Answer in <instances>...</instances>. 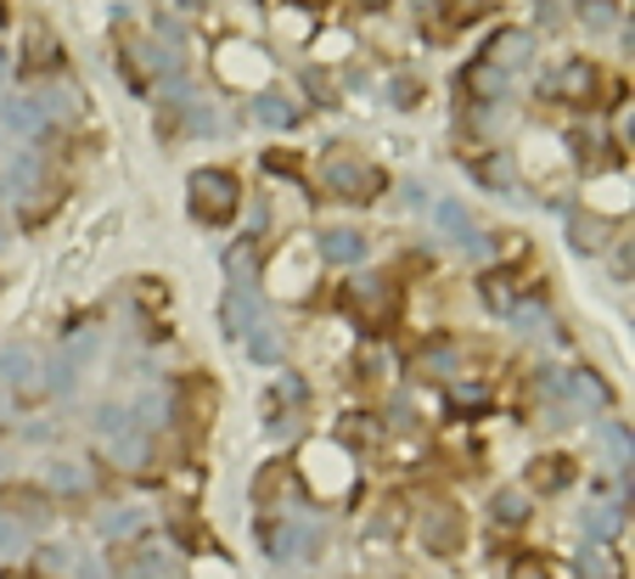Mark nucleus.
Masks as SVG:
<instances>
[{"instance_id":"nucleus-1","label":"nucleus","mask_w":635,"mask_h":579,"mask_svg":"<svg viewBox=\"0 0 635 579\" xmlns=\"http://www.w3.org/2000/svg\"><path fill=\"white\" fill-rule=\"evenodd\" d=\"M236 180L225 175V169H198L191 175V209H198V220H209V225H225L231 214H236Z\"/></svg>"},{"instance_id":"nucleus-18","label":"nucleus","mask_w":635,"mask_h":579,"mask_svg":"<svg viewBox=\"0 0 635 579\" xmlns=\"http://www.w3.org/2000/svg\"><path fill=\"white\" fill-rule=\"evenodd\" d=\"M304 85L321 96V102H332V85H326V74H315V68H310V74H304Z\"/></svg>"},{"instance_id":"nucleus-11","label":"nucleus","mask_w":635,"mask_h":579,"mask_svg":"<svg viewBox=\"0 0 635 579\" xmlns=\"http://www.w3.org/2000/svg\"><path fill=\"white\" fill-rule=\"evenodd\" d=\"M562 90L573 96V108H591V96H597V74H591V68H568V74H562Z\"/></svg>"},{"instance_id":"nucleus-19","label":"nucleus","mask_w":635,"mask_h":579,"mask_svg":"<svg viewBox=\"0 0 635 579\" xmlns=\"http://www.w3.org/2000/svg\"><path fill=\"white\" fill-rule=\"evenodd\" d=\"M541 23H562V0H541Z\"/></svg>"},{"instance_id":"nucleus-5","label":"nucleus","mask_w":635,"mask_h":579,"mask_svg":"<svg viewBox=\"0 0 635 579\" xmlns=\"http://www.w3.org/2000/svg\"><path fill=\"white\" fill-rule=\"evenodd\" d=\"M568 478H573V461H568V456H541V461L528 467V485H534V490H562Z\"/></svg>"},{"instance_id":"nucleus-3","label":"nucleus","mask_w":635,"mask_h":579,"mask_svg":"<svg viewBox=\"0 0 635 579\" xmlns=\"http://www.w3.org/2000/svg\"><path fill=\"white\" fill-rule=\"evenodd\" d=\"M326 180H332L337 191H349V198H377V186H382V175L366 169V164H355V158H332V164H326Z\"/></svg>"},{"instance_id":"nucleus-6","label":"nucleus","mask_w":635,"mask_h":579,"mask_svg":"<svg viewBox=\"0 0 635 579\" xmlns=\"http://www.w3.org/2000/svg\"><path fill=\"white\" fill-rule=\"evenodd\" d=\"M180 400H186V416H191V422H209V416H214V389H209L203 377H186V382H180Z\"/></svg>"},{"instance_id":"nucleus-2","label":"nucleus","mask_w":635,"mask_h":579,"mask_svg":"<svg viewBox=\"0 0 635 579\" xmlns=\"http://www.w3.org/2000/svg\"><path fill=\"white\" fill-rule=\"evenodd\" d=\"M422 541H427V552H433V557H456V552H461V541H467L461 512H456V506H433V512H427V523H422Z\"/></svg>"},{"instance_id":"nucleus-8","label":"nucleus","mask_w":635,"mask_h":579,"mask_svg":"<svg viewBox=\"0 0 635 579\" xmlns=\"http://www.w3.org/2000/svg\"><path fill=\"white\" fill-rule=\"evenodd\" d=\"M287 485H292V467H287V461H270V467L254 478V501H265V506H270Z\"/></svg>"},{"instance_id":"nucleus-10","label":"nucleus","mask_w":635,"mask_h":579,"mask_svg":"<svg viewBox=\"0 0 635 579\" xmlns=\"http://www.w3.org/2000/svg\"><path fill=\"white\" fill-rule=\"evenodd\" d=\"M467 90H472V96H483V102H495V96L506 90V79H501V68L478 63V68H467Z\"/></svg>"},{"instance_id":"nucleus-15","label":"nucleus","mask_w":635,"mask_h":579,"mask_svg":"<svg viewBox=\"0 0 635 579\" xmlns=\"http://www.w3.org/2000/svg\"><path fill=\"white\" fill-rule=\"evenodd\" d=\"M438 220H445V225H450L456 236H467V243H472V231H467V214H461L456 203H438Z\"/></svg>"},{"instance_id":"nucleus-13","label":"nucleus","mask_w":635,"mask_h":579,"mask_svg":"<svg viewBox=\"0 0 635 579\" xmlns=\"http://www.w3.org/2000/svg\"><path fill=\"white\" fill-rule=\"evenodd\" d=\"M568 231H573V243H579V248H597L608 225H602V220H591V214H573V220H568Z\"/></svg>"},{"instance_id":"nucleus-21","label":"nucleus","mask_w":635,"mask_h":579,"mask_svg":"<svg viewBox=\"0 0 635 579\" xmlns=\"http://www.w3.org/2000/svg\"><path fill=\"white\" fill-rule=\"evenodd\" d=\"M180 7H186V12H203V7H209V0H180Z\"/></svg>"},{"instance_id":"nucleus-17","label":"nucleus","mask_w":635,"mask_h":579,"mask_svg":"<svg viewBox=\"0 0 635 579\" xmlns=\"http://www.w3.org/2000/svg\"><path fill=\"white\" fill-rule=\"evenodd\" d=\"M495 512H501V517H506V523H512V517H523V512H528V506H523V501H517V496H501V501H495Z\"/></svg>"},{"instance_id":"nucleus-9","label":"nucleus","mask_w":635,"mask_h":579,"mask_svg":"<svg viewBox=\"0 0 635 579\" xmlns=\"http://www.w3.org/2000/svg\"><path fill=\"white\" fill-rule=\"evenodd\" d=\"M321 254H326V259H344V265H349V259H360V254H366V243H360L355 231H326V236H321Z\"/></svg>"},{"instance_id":"nucleus-23","label":"nucleus","mask_w":635,"mask_h":579,"mask_svg":"<svg viewBox=\"0 0 635 579\" xmlns=\"http://www.w3.org/2000/svg\"><path fill=\"white\" fill-rule=\"evenodd\" d=\"M0 18H7V0H0Z\"/></svg>"},{"instance_id":"nucleus-4","label":"nucleus","mask_w":635,"mask_h":579,"mask_svg":"<svg viewBox=\"0 0 635 579\" xmlns=\"http://www.w3.org/2000/svg\"><path fill=\"white\" fill-rule=\"evenodd\" d=\"M523 57H528V34L523 29H501L490 45H483V63H490V68H512Z\"/></svg>"},{"instance_id":"nucleus-14","label":"nucleus","mask_w":635,"mask_h":579,"mask_svg":"<svg viewBox=\"0 0 635 579\" xmlns=\"http://www.w3.org/2000/svg\"><path fill=\"white\" fill-rule=\"evenodd\" d=\"M7 124H12V130H40L45 113H40L34 102H18V108H7Z\"/></svg>"},{"instance_id":"nucleus-22","label":"nucleus","mask_w":635,"mask_h":579,"mask_svg":"<svg viewBox=\"0 0 635 579\" xmlns=\"http://www.w3.org/2000/svg\"><path fill=\"white\" fill-rule=\"evenodd\" d=\"M360 7H366V12H382V7H388V0H360Z\"/></svg>"},{"instance_id":"nucleus-12","label":"nucleus","mask_w":635,"mask_h":579,"mask_svg":"<svg viewBox=\"0 0 635 579\" xmlns=\"http://www.w3.org/2000/svg\"><path fill=\"white\" fill-rule=\"evenodd\" d=\"M579 18L591 23V29H613V23H619V7H613V0H579Z\"/></svg>"},{"instance_id":"nucleus-20","label":"nucleus","mask_w":635,"mask_h":579,"mask_svg":"<svg viewBox=\"0 0 635 579\" xmlns=\"http://www.w3.org/2000/svg\"><path fill=\"white\" fill-rule=\"evenodd\" d=\"M394 96H400V108H411V102H416V85H411V79H394Z\"/></svg>"},{"instance_id":"nucleus-16","label":"nucleus","mask_w":635,"mask_h":579,"mask_svg":"<svg viewBox=\"0 0 635 579\" xmlns=\"http://www.w3.org/2000/svg\"><path fill=\"white\" fill-rule=\"evenodd\" d=\"M512 579H557V574H552L546 563H534V557H523V563L512 568Z\"/></svg>"},{"instance_id":"nucleus-7","label":"nucleus","mask_w":635,"mask_h":579,"mask_svg":"<svg viewBox=\"0 0 635 579\" xmlns=\"http://www.w3.org/2000/svg\"><path fill=\"white\" fill-rule=\"evenodd\" d=\"M254 113H259V124H270V130L299 124V102H287V96H259V102H254Z\"/></svg>"},{"instance_id":"nucleus-24","label":"nucleus","mask_w":635,"mask_h":579,"mask_svg":"<svg viewBox=\"0 0 635 579\" xmlns=\"http://www.w3.org/2000/svg\"><path fill=\"white\" fill-rule=\"evenodd\" d=\"M315 7H321V0H315Z\"/></svg>"}]
</instances>
